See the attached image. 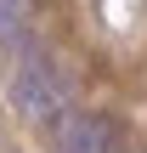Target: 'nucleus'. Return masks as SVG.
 Returning a JSON list of instances; mask_svg holds the SVG:
<instances>
[{"label":"nucleus","mask_w":147,"mask_h":153,"mask_svg":"<svg viewBox=\"0 0 147 153\" xmlns=\"http://www.w3.org/2000/svg\"><path fill=\"white\" fill-rule=\"evenodd\" d=\"M62 102H68V85H62L40 57L17 62V74H11V108H17L23 119L51 125V119H62Z\"/></svg>","instance_id":"1"},{"label":"nucleus","mask_w":147,"mask_h":153,"mask_svg":"<svg viewBox=\"0 0 147 153\" xmlns=\"http://www.w3.org/2000/svg\"><path fill=\"white\" fill-rule=\"evenodd\" d=\"M62 153H113V125L96 114L62 119Z\"/></svg>","instance_id":"2"}]
</instances>
